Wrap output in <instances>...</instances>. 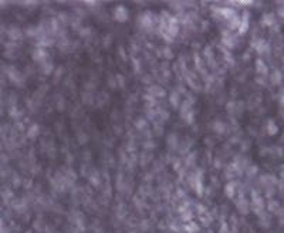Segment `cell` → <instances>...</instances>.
Masks as SVG:
<instances>
[{
	"instance_id": "18",
	"label": "cell",
	"mask_w": 284,
	"mask_h": 233,
	"mask_svg": "<svg viewBox=\"0 0 284 233\" xmlns=\"http://www.w3.org/2000/svg\"><path fill=\"white\" fill-rule=\"evenodd\" d=\"M37 134H38V125H36V124H34V125H31V128H30V134H29V135L31 138H34Z\"/></svg>"
},
{
	"instance_id": "13",
	"label": "cell",
	"mask_w": 284,
	"mask_h": 233,
	"mask_svg": "<svg viewBox=\"0 0 284 233\" xmlns=\"http://www.w3.org/2000/svg\"><path fill=\"white\" fill-rule=\"evenodd\" d=\"M267 209H269L270 212H276V213H278V203H277L276 200H270L269 205H267Z\"/></svg>"
},
{
	"instance_id": "15",
	"label": "cell",
	"mask_w": 284,
	"mask_h": 233,
	"mask_svg": "<svg viewBox=\"0 0 284 233\" xmlns=\"http://www.w3.org/2000/svg\"><path fill=\"white\" fill-rule=\"evenodd\" d=\"M181 218H182V220H185V222H190V220L193 219V215H192V212L190 211H186V212L182 213Z\"/></svg>"
},
{
	"instance_id": "12",
	"label": "cell",
	"mask_w": 284,
	"mask_h": 233,
	"mask_svg": "<svg viewBox=\"0 0 284 233\" xmlns=\"http://www.w3.org/2000/svg\"><path fill=\"white\" fill-rule=\"evenodd\" d=\"M239 24H240V20L237 16H233L232 19H229V27L230 29H239Z\"/></svg>"
},
{
	"instance_id": "24",
	"label": "cell",
	"mask_w": 284,
	"mask_h": 233,
	"mask_svg": "<svg viewBox=\"0 0 284 233\" xmlns=\"http://www.w3.org/2000/svg\"><path fill=\"white\" fill-rule=\"evenodd\" d=\"M145 148H148V149H151V148H155V144H152V142H145Z\"/></svg>"
},
{
	"instance_id": "1",
	"label": "cell",
	"mask_w": 284,
	"mask_h": 233,
	"mask_svg": "<svg viewBox=\"0 0 284 233\" xmlns=\"http://www.w3.org/2000/svg\"><path fill=\"white\" fill-rule=\"evenodd\" d=\"M128 9L125 7V6H118V7L115 9V13H114V17L117 22L119 23H125L126 20H128Z\"/></svg>"
},
{
	"instance_id": "20",
	"label": "cell",
	"mask_w": 284,
	"mask_h": 233,
	"mask_svg": "<svg viewBox=\"0 0 284 233\" xmlns=\"http://www.w3.org/2000/svg\"><path fill=\"white\" fill-rule=\"evenodd\" d=\"M117 82H118V85L121 87V88H124V87H125V80H124V75H121V74L117 75Z\"/></svg>"
},
{
	"instance_id": "23",
	"label": "cell",
	"mask_w": 284,
	"mask_h": 233,
	"mask_svg": "<svg viewBox=\"0 0 284 233\" xmlns=\"http://www.w3.org/2000/svg\"><path fill=\"white\" fill-rule=\"evenodd\" d=\"M82 98H84V102L85 104H91L92 102V100H91V95H82Z\"/></svg>"
},
{
	"instance_id": "5",
	"label": "cell",
	"mask_w": 284,
	"mask_h": 233,
	"mask_svg": "<svg viewBox=\"0 0 284 233\" xmlns=\"http://www.w3.org/2000/svg\"><path fill=\"white\" fill-rule=\"evenodd\" d=\"M237 207H239V211L242 212L243 215L249 213V203L246 202V199H243V196H240L239 202H237Z\"/></svg>"
},
{
	"instance_id": "22",
	"label": "cell",
	"mask_w": 284,
	"mask_h": 233,
	"mask_svg": "<svg viewBox=\"0 0 284 233\" xmlns=\"http://www.w3.org/2000/svg\"><path fill=\"white\" fill-rule=\"evenodd\" d=\"M163 56L166 57V58H172V51H170L169 48H163Z\"/></svg>"
},
{
	"instance_id": "4",
	"label": "cell",
	"mask_w": 284,
	"mask_h": 233,
	"mask_svg": "<svg viewBox=\"0 0 284 233\" xmlns=\"http://www.w3.org/2000/svg\"><path fill=\"white\" fill-rule=\"evenodd\" d=\"M256 71H257L258 74L267 75V71H269V68H267V66L264 64V61H263V60H257V61H256Z\"/></svg>"
},
{
	"instance_id": "10",
	"label": "cell",
	"mask_w": 284,
	"mask_h": 233,
	"mask_svg": "<svg viewBox=\"0 0 284 233\" xmlns=\"http://www.w3.org/2000/svg\"><path fill=\"white\" fill-rule=\"evenodd\" d=\"M170 104H172V107H179V104H181V95L178 93H172L170 94Z\"/></svg>"
},
{
	"instance_id": "14",
	"label": "cell",
	"mask_w": 284,
	"mask_h": 233,
	"mask_svg": "<svg viewBox=\"0 0 284 233\" xmlns=\"http://www.w3.org/2000/svg\"><path fill=\"white\" fill-rule=\"evenodd\" d=\"M260 216V223H262L263 227H269L270 226V219L266 218V215H264V212H263L262 215H258Z\"/></svg>"
},
{
	"instance_id": "17",
	"label": "cell",
	"mask_w": 284,
	"mask_h": 233,
	"mask_svg": "<svg viewBox=\"0 0 284 233\" xmlns=\"http://www.w3.org/2000/svg\"><path fill=\"white\" fill-rule=\"evenodd\" d=\"M41 68H43V71H44L46 74H50V73H51V70H53V64L44 63L43 66H41Z\"/></svg>"
},
{
	"instance_id": "7",
	"label": "cell",
	"mask_w": 284,
	"mask_h": 233,
	"mask_svg": "<svg viewBox=\"0 0 284 233\" xmlns=\"http://www.w3.org/2000/svg\"><path fill=\"white\" fill-rule=\"evenodd\" d=\"M262 23L264 24V26H267V27L273 26L274 23H276V20H274V16L271 14V13H269V14H264L262 17Z\"/></svg>"
},
{
	"instance_id": "21",
	"label": "cell",
	"mask_w": 284,
	"mask_h": 233,
	"mask_svg": "<svg viewBox=\"0 0 284 233\" xmlns=\"http://www.w3.org/2000/svg\"><path fill=\"white\" fill-rule=\"evenodd\" d=\"M91 183H94V185H98V183H100V176H98V175H92L91 176Z\"/></svg>"
},
{
	"instance_id": "3",
	"label": "cell",
	"mask_w": 284,
	"mask_h": 233,
	"mask_svg": "<svg viewBox=\"0 0 284 233\" xmlns=\"http://www.w3.org/2000/svg\"><path fill=\"white\" fill-rule=\"evenodd\" d=\"M34 60H37V61H40V63H43V61H46L47 60V51H46L44 48H37L36 51H34Z\"/></svg>"
},
{
	"instance_id": "8",
	"label": "cell",
	"mask_w": 284,
	"mask_h": 233,
	"mask_svg": "<svg viewBox=\"0 0 284 233\" xmlns=\"http://www.w3.org/2000/svg\"><path fill=\"white\" fill-rule=\"evenodd\" d=\"M267 132H269V135H276L278 132V127L276 125L273 119H269V122H267Z\"/></svg>"
},
{
	"instance_id": "9",
	"label": "cell",
	"mask_w": 284,
	"mask_h": 233,
	"mask_svg": "<svg viewBox=\"0 0 284 233\" xmlns=\"http://www.w3.org/2000/svg\"><path fill=\"white\" fill-rule=\"evenodd\" d=\"M225 193L227 198H233L234 196V193H236V186H234V183H227V185L225 186Z\"/></svg>"
},
{
	"instance_id": "6",
	"label": "cell",
	"mask_w": 284,
	"mask_h": 233,
	"mask_svg": "<svg viewBox=\"0 0 284 233\" xmlns=\"http://www.w3.org/2000/svg\"><path fill=\"white\" fill-rule=\"evenodd\" d=\"M183 229L186 230L188 233H198L199 232V225H196L193 220H190V222H188L186 225L183 226Z\"/></svg>"
},
{
	"instance_id": "11",
	"label": "cell",
	"mask_w": 284,
	"mask_h": 233,
	"mask_svg": "<svg viewBox=\"0 0 284 233\" xmlns=\"http://www.w3.org/2000/svg\"><path fill=\"white\" fill-rule=\"evenodd\" d=\"M213 130L216 131L218 134H223V132H225V124H223L222 121H214Z\"/></svg>"
},
{
	"instance_id": "2",
	"label": "cell",
	"mask_w": 284,
	"mask_h": 233,
	"mask_svg": "<svg viewBox=\"0 0 284 233\" xmlns=\"http://www.w3.org/2000/svg\"><path fill=\"white\" fill-rule=\"evenodd\" d=\"M149 93H151V95L155 98V97H165V90L162 88V87H159V85H152V87H149V90H148Z\"/></svg>"
},
{
	"instance_id": "16",
	"label": "cell",
	"mask_w": 284,
	"mask_h": 233,
	"mask_svg": "<svg viewBox=\"0 0 284 233\" xmlns=\"http://www.w3.org/2000/svg\"><path fill=\"white\" fill-rule=\"evenodd\" d=\"M271 81H273V84H278V82L281 81V73H278V71H274Z\"/></svg>"
},
{
	"instance_id": "19",
	"label": "cell",
	"mask_w": 284,
	"mask_h": 233,
	"mask_svg": "<svg viewBox=\"0 0 284 233\" xmlns=\"http://www.w3.org/2000/svg\"><path fill=\"white\" fill-rule=\"evenodd\" d=\"M135 125H137V128L138 130H144L145 127H146V121H145V119H138L137 121V124H135Z\"/></svg>"
}]
</instances>
